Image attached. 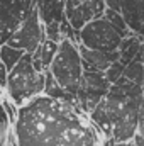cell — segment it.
<instances>
[{
    "instance_id": "6da1fadb",
    "label": "cell",
    "mask_w": 144,
    "mask_h": 146,
    "mask_svg": "<svg viewBox=\"0 0 144 146\" xmlns=\"http://www.w3.org/2000/svg\"><path fill=\"white\" fill-rule=\"evenodd\" d=\"M17 146H100V133L76 104L39 95L17 109Z\"/></svg>"
},
{
    "instance_id": "7a4b0ae2",
    "label": "cell",
    "mask_w": 144,
    "mask_h": 146,
    "mask_svg": "<svg viewBox=\"0 0 144 146\" xmlns=\"http://www.w3.org/2000/svg\"><path fill=\"white\" fill-rule=\"evenodd\" d=\"M143 97V87L131 83L124 76L110 85L104 100L88 114L104 141L127 143L134 139L137 134V117Z\"/></svg>"
},
{
    "instance_id": "3957f363",
    "label": "cell",
    "mask_w": 144,
    "mask_h": 146,
    "mask_svg": "<svg viewBox=\"0 0 144 146\" xmlns=\"http://www.w3.org/2000/svg\"><path fill=\"white\" fill-rule=\"evenodd\" d=\"M46 73H39L32 65V54H24L20 61L9 72L5 92L14 107H22L32 99L42 95Z\"/></svg>"
},
{
    "instance_id": "277c9868",
    "label": "cell",
    "mask_w": 144,
    "mask_h": 146,
    "mask_svg": "<svg viewBox=\"0 0 144 146\" xmlns=\"http://www.w3.org/2000/svg\"><path fill=\"white\" fill-rule=\"evenodd\" d=\"M49 73L56 80V83L73 97H76L81 75H83V63L80 58L78 44L70 39H63L58 46V53L49 66Z\"/></svg>"
},
{
    "instance_id": "5b68a950",
    "label": "cell",
    "mask_w": 144,
    "mask_h": 146,
    "mask_svg": "<svg viewBox=\"0 0 144 146\" xmlns=\"http://www.w3.org/2000/svg\"><path fill=\"white\" fill-rule=\"evenodd\" d=\"M78 39L81 46L100 53H117L122 42L120 34L105 17L95 19L90 24H87L78 33Z\"/></svg>"
},
{
    "instance_id": "8992f818",
    "label": "cell",
    "mask_w": 144,
    "mask_h": 146,
    "mask_svg": "<svg viewBox=\"0 0 144 146\" xmlns=\"http://www.w3.org/2000/svg\"><path fill=\"white\" fill-rule=\"evenodd\" d=\"M44 41H46L44 26H42L41 17H39V10H37L36 3H34L32 10L27 15V19L24 21V24L10 36L7 44L10 48L20 49V51H24L27 54H34Z\"/></svg>"
},
{
    "instance_id": "52a82bcc",
    "label": "cell",
    "mask_w": 144,
    "mask_h": 146,
    "mask_svg": "<svg viewBox=\"0 0 144 146\" xmlns=\"http://www.w3.org/2000/svg\"><path fill=\"white\" fill-rule=\"evenodd\" d=\"M108 88H110V83L105 78V73L83 68L80 88H78V94H76V100H78L80 109L88 115L104 100Z\"/></svg>"
},
{
    "instance_id": "ba28073f",
    "label": "cell",
    "mask_w": 144,
    "mask_h": 146,
    "mask_svg": "<svg viewBox=\"0 0 144 146\" xmlns=\"http://www.w3.org/2000/svg\"><path fill=\"white\" fill-rule=\"evenodd\" d=\"M36 0H0V46L24 24Z\"/></svg>"
},
{
    "instance_id": "9c48e42d",
    "label": "cell",
    "mask_w": 144,
    "mask_h": 146,
    "mask_svg": "<svg viewBox=\"0 0 144 146\" xmlns=\"http://www.w3.org/2000/svg\"><path fill=\"white\" fill-rule=\"evenodd\" d=\"M107 5L105 0H66L65 5V15L68 24L76 33H80L87 24H90L95 19H102L105 15Z\"/></svg>"
},
{
    "instance_id": "30bf717a",
    "label": "cell",
    "mask_w": 144,
    "mask_h": 146,
    "mask_svg": "<svg viewBox=\"0 0 144 146\" xmlns=\"http://www.w3.org/2000/svg\"><path fill=\"white\" fill-rule=\"evenodd\" d=\"M78 51H80V58H81V63H83L85 70L105 73L112 63L119 61V51L117 53H100V51L88 49L81 44H78Z\"/></svg>"
},
{
    "instance_id": "8fae6325",
    "label": "cell",
    "mask_w": 144,
    "mask_h": 146,
    "mask_svg": "<svg viewBox=\"0 0 144 146\" xmlns=\"http://www.w3.org/2000/svg\"><path fill=\"white\" fill-rule=\"evenodd\" d=\"M66 0H36V7L39 10V17L44 27L61 26L66 21L65 15Z\"/></svg>"
},
{
    "instance_id": "7c38bea8",
    "label": "cell",
    "mask_w": 144,
    "mask_h": 146,
    "mask_svg": "<svg viewBox=\"0 0 144 146\" xmlns=\"http://www.w3.org/2000/svg\"><path fill=\"white\" fill-rule=\"evenodd\" d=\"M120 14L131 33L139 36L144 27V0H122Z\"/></svg>"
},
{
    "instance_id": "4fadbf2b",
    "label": "cell",
    "mask_w": 144,
    "mask_h": 146,
    "mask_svg": "<svg viewBox=\"0 0 144 146\" xmlns=\"http://www.w3.org/2000/svg\"><path fill=\"white\" fill-rule=\"evenodd\" d=\"M58 46H59L58 42L46 39L41 44V48L32 54V65H34V68L39 73H46L49 70V66H51L56 53H58Z\"/></svg>"
},
{
    "instance_id": "5bb4252c",
    "label": "cell",
    "mask_w": 144,
    "mask_h": 146,
    "mask_svg": "<svg viewBox=\"0 0 144 146\" xmlns=\"http://www.w3.org/2000/svg\"><path fill=\"white\" fill-rule=\"evenodd\" d=\"M143 46H144V41L139 36H136V34H131L129 37H124L120 46H119V61L124 66H127L131 61L136 60V56L141 53Z\"/></svg>"
},
{
    "instance_id": "9a60e30c",
    "label": "cell",
    "mask_w": 144,
    "mask_h": 146,
    "mask_svg": "<svg viewBox=\"0 0 144 146\" xmlns=\"http://www.w3.org/2000/svg\"><path fill=\"white\" fill-rule=\"evenodd\" d=\"M143 54H144V46L141 49V53L136 56L134 61H131L126 68H124V78L129 80L131 83L137 85V87H143L144 88V66H143Z\"/></svg>"
},
{
    "instance_id": "2e32d148",
    "label": "cell",
    "mask_w": 144,
    "mask_h": 146,
    "mask_svg": "<svg viewBox=\"0 0 144 146\" xmlns=\"http://www.w3.org/2000/svg\"><path fill=\"white\" fill-rule=\"evenodd\" d=\"M24 54H26L24 51L15 49V48H10L9 44H2V46H0V61L3 63V66L7 68V72H10V70L20 61V58H22Z\"/></svg>"
},
{
    "instance_id": "e0dca14e",
    "label": "cell",
    "mask_w": 144,
    "mask_h": 146,
    "mask_svg": "<svg viewBox=\"0 0 144 146\" xmlns=\"http://www.w3.org/2000/svg\"><path fill=\"white\" fill-rule=\"evenodd\" d=\"M105 19H107L108 22L115 27V31L120 34V37L124 39V37H129L132 33H131V29L127 27V24H126V21H124V17H122V14L120 12H114V10H105V15H104Z\"/></svg>"
},
{
    "instance_id": "ac0fdd59",
    "label": "cell",
    "mask_w": 144,
    "mask_h": 146,
    "mask_svg": "<svg viewBox=\"0 0 144 146\" xmlns=\"http://www.w3.org/2000/svg\"><path fill=\"white\" fill-rule=\"evenodd\" d=\"M124 68H126V66H124L120 61H115V63L110 65V68L105 72V78H107V82L110 83V85L117 83V80L124 75Z\"/></svg>"
},
{
    "instance_id": "d6986e66",
    "label": "cell",
    "mask_w": 144,
    "mask_h": 146,
    "mask_svg": "<svg viewBox=\"0 0 144 146\" xmlns=\"http://www.w3.org/2000/svg\"><path fill=\"white\" fill-rule=\"evenodd\" d=\"M5 110H3V104L0 106V146H5Z\"/></svg>"
},
{
    "instance_id": "ffe728a7",
    "label": "cell",
    "mask_w": 144,
    "mask_h": 146,
    "mask_svg": "<svg viewBox=\"0 0 144 146\" xmlns=\"http://www.w3.org/2000/svg\"><path fill=\"white\" fill-rule=\"evenodd\" d=\"M137 134L144 138V97L141 100V107H139V117H137Z\"/></svg>"
},
{
    "instance_id": "44dd1931",
    "label": "cell",
    "mask_w": 144,
    "mask_h": 146,
    "mask_svg": "<svg viewBox=\"0 0 144 146\" xmlns=\"http://www.w3.org/2000/svg\"><path fill=\"white\" fill-rule=\"evenodd\" d=\"M7 75H9L7 68H5L3 63L0 61V88H5V85H7Z\"/></svg>"
},
{
    "instance_id": "7402d4cb",
    "label": "cell",
    "mask_w": 144,
    "mask_h": 146,
    "mask_svg": "<svg viewBox=\"0 0 144 146\" xmlns=\"http://www.w3.org/2000/svg\"><path fill=\"white\" fill-rule=\"evenodd\" d=\"M120 2H122V0H105V5H107L108 10L120 12Z\"/></svg>"
},
{
    "instance_id": "603a6c76",
    "label": "cell",
    "mask_w": 144,
    "mask_h": 146,
    "mask_svg": "<svg viewBox=\"0 0 144 146\" xmlns=\"http://www.w3.org/2000/svg\"><path fill=\"white\" fill-rule=\"evenodd\" d=\"M102 146H136V145H134V141H127V143H114L112 139H107V141H104V145Z\"/></svg>"
},
{
    "instance_id": "cb8c5ba5",
    "label": "cell",
    "mask_w": 144,
    "mask_h": 146,
    "mask_svg": "<svg viewBox=\"0 0 144 146\" xmlns=\"http://www.w3.org/2000/svg\"><path fill=\"white\" fill-rule=\"evenodd\" d=\"M143 66H144V54H143Z\"/></svg>"
},
{
    "instance_id": "d4e9b609",
    "label": "cell",
    "mask_w": 144,
    "mask_h": 146,
    "mask_svg": "<svg viewBox=\"0 0 144 146\" xmlns=\"http://www.w3.org/2000/svg\"><path fill=\"white\" fill-rule=\"evenodd\" d=\"M80 2H85V0H80Z\"/></svg>"
}]
</instances>
